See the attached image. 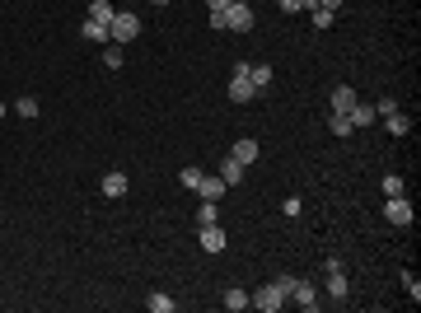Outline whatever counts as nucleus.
I'll return each mask as SVG.
<instances>
[{"label":"nucleus","instance_id":"obj_1","mask_svg":"<svg viewBox=\"0 0 421 313\" xmlns=\"http://www.w3.org/2000/svg\"><path fill=\"white\" fill-rule=\"evenodd\" d=\"M210 28H220V33H248V28H253V5H248V0H234V5H225V10H210Z\"/></svg>","mask_w":421,"mask_h":313},{"label":"nucleus","instance_id":"obj_2","mask_svg":"<svg viewBox=\"0 0 421 313\" xmlns=\"http://www.w3.org/2000/svg\"><path fill=\"white\" fill-rule=\"evenodd\" d=\"M108 38L122 47V42H132V38H141V14H132V10H117L112 14V24H108Z\"/></svg>","mask_w":421,"mask_h":313},{"label":"nucleus","instance_id":"obj_3","mask_svg":"<svg viewBox=\"0 0 421 313\" xmlns=\"http://www.w3.org/2000/svg\"><path fill=\"white\" fill-rule=\"evenodd\" d=\"M253 79H248V61H239L234 75H230V103H253Z\"/></svg>","mask_w":421,"mask_h":313},{"label":"nucleus","instance_id":"obj_4","mask_svg":"<svg viewBox=\"0 0 421 313\" xmlns=\"http://www.w3.org/2000/svg\"><path fill=\"white\" fill-rule=\"evenodd\" d=\"M248 304L263 309V313H276L281 304H286V290L276 286V281H272V286H258V295H248Z\"/></svg>","mask_w":421,"mask_h":313},{"label":"nucleus","instance_id":"obj_5","mask_svg":"<svg viewBox=\"0 0 421 313\" xmlns=\"http://www.w3.org/2000/svg\"><path fill=\"white\" fill-rule=\"evenodd\" d=\"M384 220H389V225H398V229H407V225H412V201H407V197H389Z\"/></svg>","mask_w":421,"mask_h":313},{"label":"nucleus","instance_id":"obj_6","mask_svg":"<svg viewBox=\"0 0 421 313\" xmlns=\"http://www.w3.org/2000/svg\"><path fill=\"white\" fill-rule=\"evenodd\" d=\"M323 271H328V295H333V299H346V271H342V258H328V262H323Z\"/></svg>","mask_w":421,"mask_h":313},{"label":"nucleus","instance_id":"obj_7","mask_svg":"<svg viewBox=\"0 0 421 313\" xmlns=\"http://www.w3.org/2000/svg\"><path fill=\"white\" fill-rule=\"evenodd\" d=\"M197 192H202V201H220V197H225V178H220V173H202Z\"/></svg>","mask_w":421,"mask_h":313},{"label":"nucleus","instance_id":"obj_8","mask_svg":"<svg viewBox=\"0 0 421 313\" xmlns=\"http://www.w3.org/2000/svg\"><path fill=\"white\" fill-rule=\"evenodd\" d=\"M361 103V99H356V89H351V84H337V89H333V112H351V108Z\"/></svg>","mask_w":421,"mask_h":313},{"label":"nucleus","instance_id":"obj_9","mask_svg":"<svg viewBox=\"0 0 421 313\" xmlns=\"http://www.w3.org/2000/svg\"><path fill=\"white\" fill-rule=\"evenodd\" d=\"M290 299H295L300 309H318V290L309 286V281H295V290H290Z\"/></svg>","mask_w":421,"mask_h":313},{"label":"nucleus","instance_id":"obj_10","mask_svg":"<svg viewBox=\"0 0 421 313\" xmlns=\"http://www.w3.org/2000/svg\"><path fill=\"white\" fill-rule=\"evenodd\" d=\"M202 248L206 253H225V229L220 225H202Z\"/></svg>","mask_w":421,"mask_h":313},{"label":"nucleus","instance_id":"obj_11","mask_svg":"<svg viewBox=\"0 0 421 313\" xmlns=\"http://www.w3.org/2000/svg\"><path fill=\"white\" fill-rule=\"evenodd\" d=\"M230 155H234L239 164H243V168H248V164H253V159H258V140H253V136H243V140H234V150H230Z\"/></svg>","mask_w":421,"mask_h":313},{"label":"nucleus","instance_id":"obj_12","mask_svg":"<svg viewBox=\"0 0 421 313\" xmlns=\"http://www.w3.org/2000/svg\"><path fill=\"white\" fill-rule=\"evenodd\" d=\"M220 178H225V187L243 183V164H239L234 155H225V159H220Z\"/></svg>","mask_w":421,"mask_h":313},{"label":"nucleus","instance_id":"obj_13","mask_svg":"<svg viewBox=\"0 0 421 313\" xmlns=\"http://www.w3.org/2000/svg\"><path fill=\"white\" fill-rule=\"evenodd\" d=\"M80 38H89V42H112V38H108V24H99V19H84V24H80Z\"/></svg>","mask_w":421,"mask_h":313},{"label":"nucleus","instance_id":"obj_14","mask_svg":"<svg viewBox=\"0 0 421 313\" xmlns=\"http://www.w3.org/2000/svg\"><path fill=\"white\" fill-rule=\"evenodd\" d=\"M127 187H132V183H127V173H108V178H104V197L117 201V197H127Z\"/></svg>","mask_w":421,"mask_h":313},{"label":"nucleus","instance_id":"obj_15","mask_svg":"<svg viewBox=\"0 0 421 313\" xmlns=\"http://www.w3.org/2000/svg\"><path fill=\"white\" fill-rule=\"evenodd\" d=\"M112 0H89V19H99V24H112Z\"/></svg>","mask_w":421,"mask_h":313},{"label":"nucleus","instance_id":"obj_16","mask_svg":"<svg viewBox=\"0 0 421 313\" xmlns=\"http://www.w3.org/2000/svg\"><path fill=\"white\" fill-rule=\"evenodd\" d=\"M346 122H351V127H370V122H374V108H370V103H356L351 112H346Z\"/></svg>","mask_w":421,"mask_h":313},{"label":"nucleus","instance_id":"obj_17","mask_svg":"<svg viewBox=\"0 0 421 313\" xmlns=\"http://www.w3.org/2000/svg\"><path fill=\"white\" fill-rule=\"evenodd\" d=\"M225 309H230V313L248 309V290H225Z\"/></svg>","mask_w":421,"mask_h":313},{"label":"nucleus","instance_id":"obj_18","mask_svg":"<svg viewBox=\"0 0 421 313\" xmlns=\"http://www.w3.org/2000/svg\"><path fill=\"white\" fill-rule=\"evenodd\" d=\"M248 79H253V89H267L272 84V66H248Z\"/></svg>","mask_w":421,"mask_h":313},{"label":"nucleus","instance_id":"obj_19","mask_svg":"<svg viewBox=\"0 0 421 313\" xmlns=\"http://www.w3.org/2000/svg\"><path fill=\"white\" fill-rule=\"evenodd\" d=\"M384 122H389V131H394V136H407V131H412V122H407V112H389Z\"/></svg>","mask_w":421,"mask_h":313},{"label":"nucleus","instance_id":"obj_20","mask_svg":"<svg viewBox=\"0 0 421 313\" xmlns=\"http://www.w3.org/2000/svg\"><path fill=\"white\" fill-rule=\"evenodd\" d=\"M104 66H108V71H122V47H117V42H108V47H104Z\"/></svg>","mask_w":421,"mask_h":313},{"label":"nucleus","instance_id":"obj_21","mask_svg":"<svg viewBox=\"0 0 421 313\" xmlns=\"http://www.w3.org/2000/svg\"><path fill=\"white\" fill-rule=\"evenodd\" d=\"M328 127H333V136H337V140L356 131V127H351V122H346V117H342V112H333V117H328Z\"/></svg>","mask_w":421,"mask_h":313},{"label":"nucleus","instance_id":"obj_22","mask_svg":"<svg viewBox=\"0 0 421 313\" xmlns=\"http://www.w3.org/2000/svg\"><path fill=\"white\" fill-rule=\"evenodd\" d=\"M384 197H407V183H402L398 173H389V178H384Z\"/></svg>","mask_w":421,"mask_h":313},{"label":"nucleus","instance_id":"obj_23","mask_svg":"<svg viewBox=\"0 0 421 313\" xmlns=\"http://www.w3.org/2000/svg\"><path fill=\"white\" fill-rule=\"evenodd\" d=\"M215 220H220L215 201H202V210H197V225H215Z\"/></svg>","mask_w":421,"mask_h":313},{"label":"nucleus","instance_id":"obj_24","mask_svg":"<svg viewBox=\"0 0 421 313\" xmlns=\"http://www.w3.org/2000/svg\"><path fill=\"white\" fill-rule=\"evenodd\" d=\"M150 309H155V313H173V309H178V299H169V295H150Z\"/></svg>","mask_w":421,"mask_h":313},{"label":"nucleus","instance_id":"obj_25","mask_svg":"<svg viewBox=\"0 0 421 313\" xmlns=\"http://www.w3.org/2000/svg\"><path fill=\"white\" fill-rule=\"evenodd\" d=\"M309 14H314V28H318V33H323V28H333V19H337L333 10H318V5L309 10Z\"/></svg>","mask_w":421,"mask_h":313},{"label":"nucleus","instance_id":"obj_26","mask_svg":"<svg viewBox=\"0 0 421 313\" xmlns=\"http://www.w3.org/2000/svg\"><path fill=\"white\" fill-rule=\"evenodd\" d=\"M178 183H183V187H192V192H197V183H202V168H192V164H187L183 173H178Z\"/></svg>","mask_w":421,"mask_h":313},{"label":"nucleus","instance_id":"obj_27","mask_svg":"<svg viewBox=\"0 0 421 313\" xmlns=\"http://www.w3.org/2000/svg\"><path fill=\"white\" fill-rule=\"evenodd\" d=\"M276 5H281V10H286V14H295V10H314L318 0H276Z\"/></svg>","mask_w":421,"mask_h":313},{"label":"nucleus","instance_id":"obj_28","mask_svg":"<svg viewBox=\"0 0 421 313\" xmlns=\"http://www.w3.org/2000/svg\"><path fill=\"white\" fill-rule=\"evenodd\" d=\"M402 286H407V295H412V304H417V299H421V281L412 276V271H402Z\"/></svg>","mask_w":421,"mask_h":313},{"label":"nucleus","instance_id":"obj_29","mask_svg":"<svg viewBox=\"0 0 421 313\" xmlns=\"http://www.w3.org/2000/svg\"><path fill=\"white\" fill-rule=\"evenodd\" d=\"M14 112H19V117H38V99H19Z\"/></svg>","mask_w":421,"mask_h":313},{"label":"nucleus","instance_id":"obj_30","mask_svg":"<svg viewBox=\"0 0 421 313\" xmlns=\"http://www.w3.org/2000/svg\"><path fill=\"white\" fill-rule=\"evenodd\" d=\"M389 112H398L394 99H379V103H374V117H389Z\"/></svg>","mask_w":421,"mask_h":313},{"label":"nucleus","instance_id":"obj_31","mask_svg":"<svg viewBox=\"0 0 421 313\" xmlns=\"http://www.w3.org/2000/svg\"><path fill=\"white\" fill-rule=\"evenodd\" d=\"M318 10H333V14H337V10H342V0H318Z\"/></svg>","mask_w":421,"mask_h":313},{"label":"nucleus","instance_id":"obj_32","mask_svg":"<svg viewBox=\"0 0 421 313\" xmlns=\"http://www.w3.org/2000/svg\"><path fill=\"white\" fill-rule=\"evenodd\" d=\"M210 10H225V5H234V0H206Z\"/></svg>","mask_w":421,"mask_h":313},{"label":"nucleus","instance_id":"obj_33","mask_svg":"<svg viewBox=\"0 0 421 313\" xmlns=\"http://www.w3.org/2000/svg\"><path fill=\"white\" fill-rule=\"evenodd\" d=\"M150 5H173V0H150Z\"/></svg>","mask_w":421,"mask_h":313},{"label":"nucleus","instance_id":"obj_34","mask_svg":"<svg viewBox=\"0 0 421 313\" xmlns=\"http://www.w3.org/2000/svg\"><path fill=\"white\" fill-rule=\"evenodd\" d=\"M0 117H5V103H0Z\"/></svg>","mask_w":421,"mask_h":313}]
</instances>
